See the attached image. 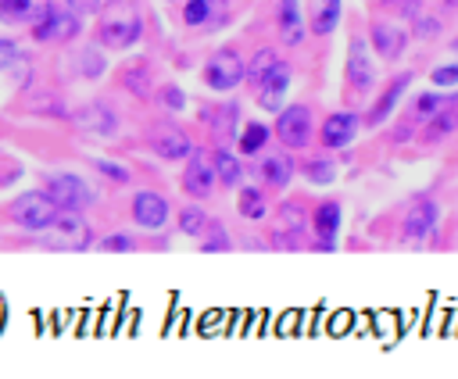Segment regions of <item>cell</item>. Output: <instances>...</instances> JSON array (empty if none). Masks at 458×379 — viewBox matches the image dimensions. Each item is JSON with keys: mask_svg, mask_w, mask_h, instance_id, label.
<instances>
[{"mask_svg": "<svg viewBox=\"0 0 458 379\" xmlns=\"http://www.w3.org/2000/svg\"><path fill=\"white\" fill-rule=\"evenodd\" d=\"M140 36H143V18H140V11H136L129 0H111V4L100 11L97 39H100L107 50H129V46H136Z\"/></svg>", "mask_w": 458, "mask_h": 379, "instance_id": "1", "label": "cell"}, {"mask_svg": "<svg viewBox=\"0 0 458 379\" xmlns=\"http://www.w3.org/2000/svg\"><path fill=\"white\" fill-rule=\"evenodd\" d=\"M43 247L50 250H86L93 243V232H89V222L79 215V211H57V218L36 232Z\"/></svg>", "mask_w": 458, "mask_h": 379, "instance_id": "2", "label": "cell"}, {"mask_svg": "<svg viewBox=\"0 0 458 379\" xmlns=\"http://www.w3.org/2000/svg\"><path fill=\"white\" fill-rule=\"evenodd\" d=\"M57 200L47 193V190H29V193H21L14 204H11V218H14V225L18 229H25V232H43L54 218H57Z\"/></svg>", "mask_w": 458, "mask_h": 379, "instance_id": "3", "label": "cell"}, {"mask_svg": "<svg viewBox=\"0 0 458 379\" xmlns=\"http://www.w3.org/2000/svg\"><path fill=\"white\" fill-rule=\"evenodd\" d=\"M200 79H204L208 89L229 93V89H236V86L247 79V64H243V57H240L233 46H222V50H215V54L204 61Z\"/></svg>", "mask_w": 458, "mask_h": 379, "instance_id": "4", "label": "cell"}, {"mask_svg": "<svg viewBox=\"0 0 458 379\" xmlns=\"http://www.w3.org/2000/svg\"><path fill=\"white\" fill-rule=\"evenodd\" d=\"M79 14L72 11V7H47L36 21H32V36L39 39V43H68V39H75L79 36Z\"/></svg>", "mask_w": 458, "mask_h": 379, "instance_id": "5", "label": "cell"}, {"mask_svg": "<svg viewBox=\"0 0 458 379\" xmlns=\"http://www.w3.org/2000/svg\"><path fill=\"white\" fill-rule=\"evenodd\" d=\"M47 193L57 200L61 211H82V207H89V204L97 200L93 186H89L82 175H72V172L50 175V179H47Z\"/></svg>", "mask_w": 458, "mask_h": 379, "instance_id": "6", "label": "cell"}, {"mask_svg": "<svg viewBox=\"0 0 458 379\" xmlns=\"http://www.w3.org/2000/svg\"><path fill=\"white\" fill-rule=\"evenodd\" d=\"M272 132L279 136V143L286 150H301L308 139H311V111L304 104H290V107H279L276 111V125Z\"/></svg>", "mask_w": 458, "mask_h": 379, "instance_id": "7", "label": "cell"}, {"mask_svg": "<svg viewBox=\"0 0 458 379\" xmlns=\"http://www.w3.org/2000/svg\"><path fill=\"white\" fill-rule=\"evenodd\" d=\"M437 218H440V211H437V204L429 197L411 200L408 211H404V222H401V240L404 243H415V247L419 243H429L433 232H437Z\"/></svg>", "mask_w": 458, "mask_h": 379, "instance_id": "8", "label": "cell"}, {"mask_svg": "<svg viewBox=\"0 0 458 379\" xmlns=\"http://www.w3.org/2000/svg\"><path fill=\"white\" fill-rule=\"evenodd\" d=\"M215 186H218V175H215L211 154L193 150V154L186 157V168H182V190H186L193 200H204V197H211Z\"/></svg>", "mask_w": 458, "mask_h": 379, "instance_id": "9", "label": "cell"}, {"mask_svg": "<svg viewBox=\"0 0 458 379\" xmlns=\"http://www.w3.org/2000/svg\"><path fill=\"white\" fill-rule=\"evenodd\" d=\"M290 79H293V75H290V68H286L283 61H276V64H272V68L254 82V97H258V104H261L265 111H272V114H276V111L286 104Z\"/></svg>", "mask_w": 458, "mask_h": 379, "instance_id": "10", "label": "cell"}, {"mask_svg": "<svg viewBox=\"0 0 458 379\" xmlns=\"http://www.w3.org/2000/svg\"><path fill=\"white\" fill-rule=\"evenodd\" d=\"M358 129H361V118H358L354 111H333V114L322 122L318 139H322L326 150H344V147H351V143L358 139Z\"/></svg>", "mask_w": 458, "mask_h": 379, "instance_id": "11", "label": "cell"}, {"mask_svg": "<svg viewBox=\"0 0 458 379\" xmlns=\"http://www.w3.org/2000/svg\"><path fill=\"white\" fill-rule=\"evenodd\" d=\"M132 222L140 229H147V232L165 229V222H168V200L161 193H154V190H140L132 197Z\"/></svg>", "mask_w": 458, "mask_h": 379, "instance_id": "12", "label": "cell"}, {"mask_svg": "<svg viewBox=\"0 0 458 379\" xmlns=\"http://www.w3.org/2000/svg\"><path fill=\"white\" fill-rule=\"evenodd\" d=\"M347 79L358 93H369L376 86V61H372V50L365 46V39H351V50H347Z\"/></svg>", "mask_w": 458, "mask_h": 379, "instance_id": "13", "label": "cell"}, {"mask_svg": "<svg viewBox=\"0 0 458 379\" xmlns=\"http://www.w3.org/2000/svg\"><path fill=\"white\" fill-rule=\"evenodd\" d=\"M150 150H154L161 161H186V157L193 154V143H190V136H186L182 129H175V125H157V129L150 132Z\"/></svg>", "mask_w": 458, "mask_h": 379, "instance_id": "14", "label": "cell"}, {"mask_svg": "<svg viewBox=\"0 0 458 379\" xmlns=\"http://www.w3.org/2000/svg\"><path fill=\"white\" fill-rule=\"evenodd\" d=\"M344 225V207L336 200H322L315 204L311 211V229H315V240L322 250H336V232Z\"/></svg>", "mask_w": 458, "mask_h": 379, "instance_id": "15", "label": "cell"}, {"mask_svg": "<svg viewBox=\"0 0 458 379\" xmlns=\"http://www.w3.org/2000/svg\"><path fill=\"white\" fill-rule=\"evenodd\" d=\"M408 46V29H401L397 21H372V50L383 61H397Z\"/></svg>", "mask_w": 458, "mask_h": 379, "instance_id": "16", "label": "cell"}, {"mask_svg": "<svg viewBox=\"0 0 458 379\" xmlns=\"http://www.w3.org/2000/svg\"><path fill=\"white\" fill-rule=\"evenodd\" d=\"M408 86H411V72H401V75L383 89V97L372 104V111L365 114V122H369V125H383V122L397 111V104H401V97L408 93Z\"/></svg>", "mask_w": 458, "mask_h": 379, "instance_id": "17", "label": "cell"}, {"mask_svg": "<svg viewBox=\"0 0 458 379\" xmlns=\"http://www.w3.org/2000/svg\"><path fill=\"white\" fill-rule=\"evenodd\" d=\"M75 125H79L82 132H89V136H111V132L118 129V118H114L111 107H104V104H86V107L75 111Z\"/></svg>", "mask_w": 458, "mask_h": 379, "instance_id": "18", "label": "cell"}, {"mask_svg": "<svg viewBox=\"0 0 458 379\" xmlns=\"http://www.w3.org/2000/svg\"><path fill=\"white\" fill-rule=\"evenodd\" d=\"M276 21H279V32H283L286 46H297L304 39V32H308L304 29V14H301V0H279Z\"/></svg>", "mask_w": 458, "mask_h": 379, "instance_id": "19", "label": "cell"}, {"mask_svg": "<svg viewBox=\"0 0 458 379\" xmlns=\"http://www.w3.org/2000/svg\"><path fill=\"white\" fill-rule=\"evenodd\" d=\"M47 7H50V0H0V21H7V25H32Z\"/></svg>", "mask_w": 458, "mask_h": 379, "instance_id": "20", "label": "cell"}, {"mask_svg": "<svg viewBox=\"0 0 458 379\" xmlns=\"http://www.w3.org/2000/svg\"><path fill=\"white\" fill-rule=\"evenodd\" d=\"M261 175H265L268 186L286 190V186L293 182V175H297V161H293L286 150H283V154H268V157L261 161Z\"/></svg>", "mask_w": 458, "mask_h": 379, "instance_id": "21", "label": "cell"}, {"mask_svg": "<svg viewBox=\"0 0 458 379\" xmlns=\"http://www.w3.org/2000/svg\"><path fill=\"white\" fill-rule=\"evenodd\" d=\"M236 122H240V107H236V104H211V107H208L211 136H218V139L236 136Z\"/></svg>", "mask_w": 458, "mask_h": 379, "instance_id": "22", "label": "cell"}, {"mask_svg": "<svg viewBox=\"0 0 458 379\" xmlns=\"http://www.w3.org/2000/svg\"><path fill=\"white\" fill-rule=\"evenodd\" d=\"M236 211H240L247 222H261V218L268 215V200H265V193H261L258 186H243V190L236 193Z\"/></svg>", "mask_w": 458, "mask_h": 379, "instance_id": "23", "label": "cell"}, {"mask_svg": "<svg viewBox=\"0 0 458 379\" xmlns=\"http://www.w3.org/2000/svg\"><path fill=\"white\" fill-rule=\"evenodd\" d=\"M268 136H272V129H268V125H261V122H247V125H243V132L236 136V150H240L243 157H254L258 150H265Z\"/></svg>", "mask_w": 458, "mask_h": 379, "instance_id": "24", "label": "cell"}, {"mask_svg": "<svg viewBox=\"0 0 458 379\" xmlns=\"http://www.w3.org/2000/svg\"><path fill=\"white\" fill-rule=\"evenodd\" d=\"M211 161H215V175H218L222 186H240V179H243V164H240L236 154H229L225 147H218V150L211 154Z\"/></svg>", "mask_w": 458, "mask_h": 379, "instance_id": "25", "label": "cell"}, {"mask_svg": "<svg viewBox=\"0 0 458 379\" xmlns=\"http://www.w3.org/2000/svg\"><path fill=\"white\" fill-rule=\"evenodd\" d=\"M451 104H458V100H454V97H444V93H429V89H426V93H419V97H415V104H411V107H415V118L429 122L433 114H440V111H444V107H451Z\"/></svg>", "mask_w": 458, "mask_h": 379, "instance_id": "26", "label": "cell"}, {"mask_svg": "<svg viewBox=\"0 0 458 379\" xmlns=\"http://www.w3.org/2000/svg\"><path fill=\"white\" fill-rule=\"evenodd\" d=\"M208 225H211V218H208L197 204H190V207L179 211V232H182V236H204Z\"/></svg>", "mask_w": 458, "mask_h": 379, "instance_id": "27", "label": "cell"}, {"mask_svg": "<svg viewBox=\"0 0 458 379\" xmlns=\"http://www.w3.org/2000/svg\"><path fill=\"white\" fill-rule=\"evenodd\" d=\"M340 21V0H322L318 11H315V21H311V32L315 36H329Z\"/></svg>", "mask_w": 458, "mask_h": 379, "instance_id": "28", "label": "cell"}, {"mask_svg": "<svg viewBox=\"0 0 458 379\" xmlns=\"http://www.w3.org/2000/svg\"><path fill=\"white\" fill-rule=\"evenodd\" d=\"M454 125H458V104L444 107L440 114H433V118L426 122V139H444V136H447Z\"/></svg>", "mask_w": 458, "mask_h": 379, "instance_id": "29", "label": "cell"}, {"mask_svg": "<svg viewBox=\"0 0 458 379\" xmlns=\"http://www.w3.org/2000/svg\"><path fill=\"white\" fill-rule=\"evenodd\" d=\"M304 179H308L311 186H329V182L336 179V164H333L329 157H311V161L304 164Z\"/></svg>", "mask_w": 458, "mask_h": 379, "instance_id": "30", "label": "cell"}, {"mask_svg": "<svg viewBox=\"0 0 458 379\" xmlns=\"http://www.w3.org/2000/svg\"><path fill=\"white\" fill-rule=\"evenodd\" d=\"M276 61H279V54H276V50H268V46H265V50H258V54L250 57V64H247V79H250V82H258V79H261Z\"/></svg>", "mask_w": 458, "mask_h": 379, "instance_id": "31", "label": "cell"}, {"mask_svg": "<svg viewBox=\"0 0 458 379\" xmlns=\"http://www.w3.org/2000/svg\"><path fill=\"white\" fill-rule=\"evenodd\" d=\"M182 21L186 25H204V21H211V0H186V7H182Z\"/></svg>", "mask_w": 458, "mask_h": 379, "instance_id": "32", "label": "cell"}, {"mask_svg": "<svg viewBox=\"0 0 458 379\" xmlns=\"http://www.w3.org/2000/svg\"><path fill=\"white\" fill-rule=\"evenodd\" d=\"M429 82H433V89H454V86H458V57H454L451 64L433 68V72H429Z\"/></svg>", "mask_w": 458, "mask_h": 379, "instance_id": "33", "label": "cell"}, {"mask_svg": "<svg viewBox=\"0 0 458 379\" xmlns=\"http://www.w3.org/2000/svg\"><path fill=\"white\" fill-rule=\"evenodd\" d=\"M79 72H82L86 79H100V75H104V57H100L97 46L82 50V57H79Z\"/></svg>", "mask_w": 458, "mask_h": 379, "instance_id": "34", "label": "cell"}, {"mask_svg": "<svg viewBox=\"0 0 458 379\" xmlns=\"http://www.w3.org/2000/svg\"><path fill=\"white\" fill-rule=\"evenodd\" d=\"M200 250H208V254H215V250H229V236H225V229H218V225L211 222L208 232L200 236Z\"/></svg>", "mask_w": 458, "mask_h": 379, "instance_id": "35", "label": "cell"}, {"mask_svg": "<svg viewBox=\"0 0 458 379\" xmlns=\"http://www.w3.org/2000/svg\"><path fill=\"white\" fill-rule=\"evenodd\" d=\"M157 100H161V107H168V111H182V107H186V93H182L175 82L161 86V89H157Z\"/></svg>", "mask_w": 458, "mask_h": 379, "instance_id": "36", "label": "cell"}, {"mask_svg": "<svg viewBox=\"0 0 458 379\" xmlns=\"http://www.w3.org/2000/svg\"><path fill=\"white\" fill-rule=\"evenodd\" d=\"M100 250H107V254H125V250H136V243H132V236H125V232H111V236L100 240Z\"/></svg>", "mask_w": 458, "mask_h": 379, "instance_id": "37", "label": "cell"}, {"mask_svg": "<svg viewBox=\"0 0 458 379\" xmlns=\"http://www.w3.org/2000/svg\"><path fill=\"white\" fill-rule=\"evenodd\" d=\"M279 222H283V225H290V229H301L304 222H311V215L304 218V211H301L297 204H290V207L283 204V207H279Z\"/></svg>", "mask_w": 458, "mask_h": 379, "instance_id": "38", "label": "cell"}, {"mask_svg": "<svg viewBox=\"0 0 458 379\" xmlns=\"http://www.w3.org/2000/svg\"><path fill=\"white\" fill-rule=\"evenodd\" d=\"M125 86H129L136 97H147V89H150V82H147V68H132V72H125Z\"/></svg>", "mask_w": 458, "mask_h": 379, "instance_id": "39", "label": "cell"}, {"mask_svg": "<svg viewBox=\"0 0 458 379\" xmlns=\"http://www.w3.org/2000/svg\"><path fill=\"white\" fill-rule=\"evenodd\" d=\"M18 61H21V50H18V43H11V39H0V72L14 68Z\"/></svg>", "mask_w": 458, "mask_h": 379, "instance_id": "40", "label": "cell"}, {"mask_svg": "<svg viewBox=\"0 0 458 379\" xmlns=\"http://www.w3.org/2000/svg\"><path fill=\"white\" fill-rule=\"evenodd\" d=\"M97 172H104V175L114 179V182H129V168H122V164H114V161H97Z\"/></svg>", "mask_w": 458, "mask_h": 379, "instance_id": "41", "label": "cell"}, {"mask_svg": "<svg viewBox=\"0 0 458 379\" xmlns=\"http://www.w3.org/2000/svg\"><path fill=\"white\" fill-rule=\"evenodd\" d=\"M64 7H72L75 14H93L100 7V0H64Z\"/></svg>", "mask_w": 458, "mask_h": 379, "instance_id": "42", "label": "cell"}, {"mask_svg": "<svg viewBox=\"0 0 458 379\" xmlns=\"http://www.w3.org/2000/svg\"><path fill=\"white\" fill-rule=\"evenodd\" d=\"M415 32H419L422 39H426V36H437V32H440V21H437V18H419Z\"/></svg>", "mask_w": 458, "mask_h": 379, "instance_id": "43", "label": "cell"}, {"mask_svg": "<svg viewBox=\"0 0 458 379\" xmlns=\"http://www.w3.org/2000/svg\"><path fill=\"white\" fill-rule=\"evenodd\" d=\"M451 54H454V57H458V36H454V39H451Z\"/></svg>", "mask_w": 458, "mask_h": 379, "instance_id": "44", "label": "cell"}]
</instances>
